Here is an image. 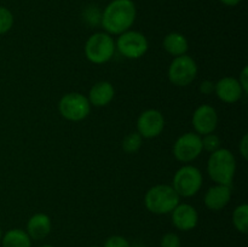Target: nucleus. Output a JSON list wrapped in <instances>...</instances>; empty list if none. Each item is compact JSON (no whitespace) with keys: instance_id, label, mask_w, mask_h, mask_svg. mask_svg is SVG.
Listing matches in <instances>:
<instances>
[{"instance_id":"obj_12","label":"nucleus","mask_w":248,"mask_h":247,"mask_svg":"<svg viewBox=\"0 0 248 247\" xmlns=\"http://www.w3.org/2000/svg\"><path fill=\"white\" fill-rule=\"evenodd\" d=\"M172 223L174 227L182 232L193 230L199 223V213L194 206L189 203H181L172 211Z\"/></svg>"},{"instance_id":"obj_10","label":"nucleus","mask_w":248,"mask_h":247,"mask_svg":"<svg viewBox=\"0 0 248 247\" xmlns=\"http://www.w3.org/2000/svg\"><path fill=\"white\" fill-rule=\"evenodd\" d=\"M165 127V118L157 109L144 110L137 120V132L142 138H155L161 135Z\"/></svg>"},{"instance_id":"obj_30","label":"nucleus","mask_w":248,"mask_h":247,"mask_svg":"<svg viewBox=\"0 0 248 247\" xmlns=\"http://www.w3.org/2000/svg\"><path fill=\"white\" fill-rule=\"evenodd\" d=\"M40 247H55V246H51V245H44V246H40Z\"/></svg>"},{"instance_id":"obj_19","label":"nucleus","mask_w":248,"mask_h":247,"mask_svg":"<svg viewBox=\"0 0 248 247\" xmlns=\"http://www.w3.org/2000/svg\"><path fill=\"white\" fill-rule=\"evenodd\" d=\"M232 224L237 232L247 234L248 232V205H239L232 212Z\"/></svg>"},{"instance_id":"obj_17","label":"nucleus","mask_w":248,"mask_h":247,"mask_svg":"<svg viewBox=\"0 0 248 247\" xmlns=\"http://www.w3.org/2000/svg\"><path fill=\"white\" fill-rule=\"evenodd\" d=\"M162 45H164L166 52L171 56H174V57L186 55V51L189 48V43L186 36L181 33H177V31L167 34L164 38Z\"/></svg>"},{"instance_id":"obj_16","label":"nucleus","mask_w":248,"mask_h":247,"mask_svg":"<svg viewBox=\"0 0 248 247\" xmlns=\"http://www.w3.org/2000/svg\"><path fill=\"white\" fill-rule=\"evenodd\" d=\"M52 223L45 213H35L27 223V234L31 240H43L50 234Z\"/></svg>"},{"instance_id":"obj_21","label":"nucleus","mask_w":248,"mask_h":247,"mask_svg":"<svg viewBox=\"0 0 248 247\" xmlns=\"http://www.w3.org/2000/svg\"><path fill=\"white\" fill-rule=\"evenodd\" d=\"M14 26V15L7 7L0 6V35L6 34Z\"/></svg>"},{"instance_id":"obj_20","label":"nucleus","mask_w":248,"mask_h":247,"mask_svg":"<svg viewBox=\"0 0 248 247\" xmlns=\"http://www.w3.org/2000/svg\"><path fill=\"white\" fill-rule=\"evenodd\" d=\"M142 147V136L138 132L128 133L123 140V149L127 154H135Z\"/></svg>"},{"instance_id":"obj_9","label":"nucleus","mask_w":248,"mask_h":247,"mask_svg":"<svg viewBox=\"0 0 248 247\" xmlns=\"http://www.w3.org/2000/svg\"><path fill=\"white\" fill-rule=\"evenodd\" d=\"M201 136L195 132H186L177 138L173 144V154L178 161L191 162L202 153Z\"/></svg>"},{"instance_id":"obj_25","label":"nucleus","mask_w":248,"mask_h":247,"mask_svg":"<svg viewBox=\"0 0 248 247\" xmlns=\"http://www.w3.org/2000/svg\"><path fill=\"white\" fill-rule=\"evenodd\" d=\"M161 247H181V239L176 232H166L161 239Z\"/></svg>"},{"instance_id":"obj_11","label":"nucleus","mask_w":248,"mask_h":247,"mask_svg":"<svg viewBox=\"0 0 248 247\" xmlns=\"http://www.w3.org/2000/svg\"><path fill=\"white\" fill-rule=\"evenodd\" d=\"M193 126L195 133L200 136L213 133L218 126V114L210 104L198 107L193 114Z\"/></svg>"},{"instance_id":"obj_4","label":"nucleus","mask_w":248,"mask_h":247,"mask_svg":"<svg viewBox=\"0 0 248 247\" xmlns=\"http://www.w3.org/2000/svg\"><path fill=\"white\" fill-rule=\"evenodd\" d=\"M85 56L94 64H103L109 62L115 53V40L106 31L94 33L87 39L85 44Z\"/></svg>"},{"instance_id":"obj_33","label":"nucleus","mask_w":248,"mask_h":247,"mask_svg":"<svg viewBox=\"0 0 248 247\" xmlns=\"http://www.w3.org/2000/svg\"><path fill=\"white\" fill-rule=\"evenodd\" d=\"M133 247H140V246H133Z\"/></svg>"},{"instance_id":"obj_3","label":"nucleus","mask_w":248,"mask_h":247,"mask_svg":"<svg viewBox=\"0 0 248 247\" xmlns=\"http://www.w3.org/2000/svg\"><path fill=\"white\" fill-rule=\"evenodd\" d=\"M181 196L172 185L157 184L145 193L144 205L149 212L155 215H169L179 203Z\"/></svg>"},{"instance_id":"obj_1","label":"nucleus","mask_w":248,"mask_h":247,"mask_svg":"<svg viewBox=\"0 0 248 247\" xmlns=\"http://www.w3.org/2000/svg\"><path fill=\"white\" fill-rule=\"evenodd\" d=\"M137 10L132 0H113L102 12L101 24L106 33L120 35L135 23Z\"/></svg>"},{"instance_id":"obj_8","label":"nucleus","mask_w":248,"mask_h":247,"mask_svg":"<svg viewBox=\"0 0 248 247\" xmlns=\"http://www.w3.org/2000/svg\"><path fill=\"white\" fill-rule=\"evenodd\" d=\"M115 47L124 57L138 60L147 53L149 44L144 34L137 31H126L115 41Z\"/></svg>"},{"instance_id":"obj_29","label":"nucleus","mask_w":248,"mask_h":247,"mask_svg":"<svg viewBox=\"0 0 248 247\" xmlns=\"http://www.w3.org/2000/svg\"><path fill=\"white\" fill-rule=\"evenodd\" d=\"M219 1L222 2L223 5H225V6L232 7V6H236V5H239L240 2H241V0H219Z\"/></svg>"},{"instance_id":"obj_31","label":"nucleus","mask_w":248,"mask_h":247,"mask_svg":"<svg viewBox=\"0 0 248 247\" xmlns=\"http://www.w3.org/2000/svg\"><path fill=\"white\" fill-rule=\"evenodd\" d=\"M1 236H2V232H1V228H0V241H1Z\"/></svg>"},{"instance_id":"obj_22","label":"nucleus","mask_w":248,"mask_h":247,"mask_svg":"<svg viewBox=\"0 0 248 247\" xmlns=\"http://www.w3.org/2000/svg\"><path fill=\"white\" fill-rule=\"evenodd\" d=\"M202 140V149L207 150L208 153H213L220 148V138L215 133H208L201 137Z\"/></svg>"},{"instance_id":"obj_13","label":"nucleus","mask_w":248,"mask_h":247,"mask_svg":"<svg viewBox=\"0 0 248 247\" xmlns=\"http://www.w3.org/2000/svg\"><path fill=\"white\" fill-rule=\"evenodd\" d=\"M215 93L222 102L228 104H232L240 101L244 96V90L239 84V80L232 77H222L218 82H216Z\"/></svg>"},{"instance_id":"obj_18","label":"nucleus","mask_w":248,"mask_h":247,"mask_svg":"<svg viewBox=\"0 0 248 247\" xmlns=\"http://www.w3.org/2000/svg\"><path fill=\"white\" fill-rule=\"evenodd\" d=\"M2 247H31V239L23 229H10L1 236Z\"/></svg>"},{"instance_id":"obj_5","label":"nucleus","mask_w":248,"mask_h":247,"mask_svg":"<svg viewBox=\"0 0 248 247\" xmlns=\"http://www.w3.org/2000/svg\"><path fill=\"white\" fill-rule=\"evenodd\" d=\"M202 182V173L198 167L184 165L174 173L172 188L182 198H191L200 191Z\"/></svg>"},{"instance_id":"obj_32","label":"nucleus","mask_w":248,"mask_h":247,"mask_svg":"<svg viewBox=\"0 0 248 247\" xmlns=\"http://www.w3.org/2000/svg\"><path fill=\"white\" fill-rule=\"evenodd\" d=\"M90 247H102V246H97V245H94V246H90Z\"/></svg>"},{"instance_id":"obj_28","label":"nucleus","mask_w":248,"mask_h":247,"mask_svg":"<svg viewBox=\"0 0 248 247\" xmlns=\"http://www.w3.org/2000/svg\"><path fill=\"white\" fill-rule=\"evenodd\" d=\"M239 150L240 154L242 155L244 159H247L248 157V135H244V137L241 138V142L239 144Z\"/></svg>"},{"instance_id":"obj_23","label":"nucleus","mask_w":248,"mask_h":247,"mask_svg":"<svg viewBox=\"0 0 248 247\" xmlns=\"http://www.w3.org/2000/svg\"><path fill=\"white\" fill-rule=\"evenodd\" d=\"M101 11L96 6H90L84 11V18L90 26L96 27L97 24H101Z\"/></svg>"},{"instance_id":"obj_14","label":"nucleus","mask_w":248,"mask_h":247,"mask_svg":"<svg viewBox=\"0 0 248 247\" xmlns=\"http://www.w3.org/2000/svg\"><path fill=\"white\" fill-rule=\"evenodd\" d=\"M232 199V188L230 185L216 184L211 186L205 194L203 202L211 211H220L229 203Z\"/></svg>"},{"instance_id":"obj_2","label":"nucleus","mask_w":248,"mask_h":247,"mask_svg":"<svg viewBox=\"0 0 248 247\" xmlns=\"http://www.w3.org/2000/svg\"><path fill=\"white\" fill-rule=\"evenodd\" d=\"M207 172L216 184L232 185L236 172V159L229 149L219 148L211 153L207 161Z\"/></svg>"},{"instance_id":"obj_7","label":"nucleus","mask_w":248,"mask_h":247,"mask_svg":"<svg viewBox=\"0 0 248 247\" xmlns=\"http://www.w3.org/2000/svg\"><path fill=\"white\" fill-rule=\"evenodd\" d=\"M198 75V64L193 57L182 55L174 57L169 67V79L178 87H186L195 80Z\"/></svg>"},{"instance_id":"obj_26","label":"nucleus","mask_w":248,"mask_h":247,"mask_svg":"<svg viewBox=\"0 0 248 247\" xmlns=\"http://www.w3.org/2000/svg\"><path fill=\"white\" fill-rule=\"evenodd\" d=\"M237 80H239V84L241 85L242 90H244V93L246 94L248 92V67H244Z\"/></svg>"},{"instance_id":"obj_24","label":"nucleus","mask_w":248,"mask_h":247,"mask_svg":"<svg viewBox=\"0 0 248 247\" xmlns=\"http://www.w3.org/2000/svg\"><path fill=\"white\" fill-rule=\"evenodd\" d=\"M103 247H132L130 242L125 239V237L120 236V235H113V236L108 237L104 242Z\"/></svg>"},{"instance_id":"obj_6","label":"nucleus","mask_w":248,"mask_h":247,"mask_svg":"<svg viewBox=\"0 0 248 247\" xmlns=\"http://www.w3.org/2000/svg\"><path fill=\"white\" fill-rule=\"evenodd\" d=\"M58 110L64 119L69 121H81L89 116L91 111L87 97L79 92H69L60 99Z\"/></svg>"},{"instance_id":"obj_15","label":"nucleus","mask_w":248,"mask_h":247,"mask_svg":"<svg viewBox=\"0 0 248 247\" xmlns=\"http://www.w3.org/2000/svg\"><path fill=\"white\" fill-rule=\"evenodd\" d=\"M115 96L114 86L109 81H98L90 89L89 99L90 104L93 107H106L113 101Z\"/></svg>"},{"instance_id":"obj_27","label":"nucleus","mask_w":248,"mask_h":247,"mask_svg":"<svg viewBox=\"0 0 248 247\" xmlns=\"http://www.w3.org/2000/svg\"><path fill=\"white\" fill-rule=\"evenodd\" d=\"M215 86H216V82L211 81V80H203V81L201 82L199 90H200L201 93L210 94L212 93V92H215Z\"/></svg>"}]
</instances>
